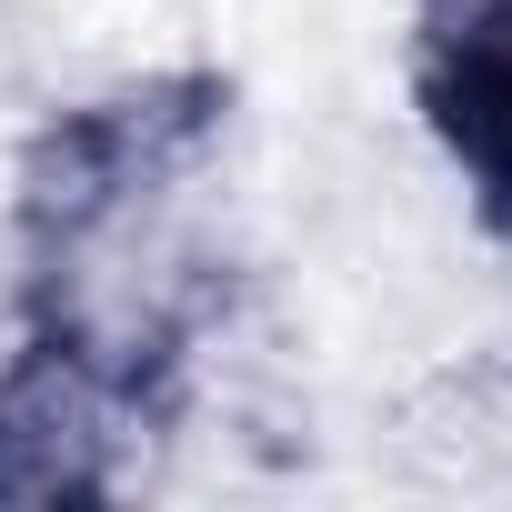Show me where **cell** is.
I'll return each instance as SVG.
<instances>
[{
  "mask_svg": "<svg viewBox=\"0 0 512 512\" xmlns=\"http://www.w3.org/2000/svg\"><path fill=\"white\" fill-rule=\"evenodd\" d=\"M221 121L201 71L61 111L21 171V342L0 362V502L121 492L221 312Z\"/></svg>",
  "mask_w": 512,
  "mask_h": 512,
  "instance_id": "cell-1",
  "label": "cell"
},
{
  "mask_svg": "<svg viewBox=\"0 0 512 512\" xmlns=\"http://www.w3.org/2000/svg\"><path fill=\"white\" fill-rule=\"evenodd\" d=\"M412 111L482 231H512V0H422Z\"/></svg>",
  "mask_w": 512,
  "mask_h": 512,
  "instance_id": "cell-2",
  "label": "cell"
}]
</instances>
